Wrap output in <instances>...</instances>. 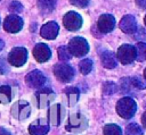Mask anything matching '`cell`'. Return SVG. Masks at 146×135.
Listing matches in <instances>:
<instances>
[{
    "mask_svg": "<svg viewBox=\"0 0 146 135\" xmlns=\"http://www.w3.org/2000/svg\"><path fill=\"white\" fill-rule=\"evenodd\" d=\"M136 110H137V104L132 98L124 96L120 99L119 102L116 103V111L124 119L131 118L135 115Z\"/></svg>",
    "mask_w": 146,
    "mask_h": 135,
    "instance_id": "1",
    "label": "cell"
},
{
    "mask_svg": "<svg viewBox=\"0 0 146 135\" xmlns=\"http://www.w3.org/2000/svg\"><path fill=\"white\" fill-rule=\"evenodd\" d=\"M67 47H68L72 56H74V57H83L89 51V44H88L87 40L83 37H80V36L73 37L70 41Z\"/></svg>",
    "mask_w": 146,
    "mask_h": 135,
    "instance_id": "2",
    "label": "cell"
},
{
    "mask_svg": "<svg viewBox=\"0 0 146 135\" xmlns=\"http://www.w3.org/2000/svg\"><path fill=\"white\" fill-rule=\"evenodd\" d=\"M27 60V51L23 47H15L8 54V62L15 67L23 66Z\"/></svg>",
    "mask_w": 146,
    "mask_h": 135,
    "instance_id": "3",
    "label": "cell"
},
{
    "mask_svg": "<svg viewBox=\"0 0 146 135\" xmlns=\"http://www.w3.org/2000/svg\"><path fill=\"white\" fill-rule=\"evenodd\" d=\"M54 74L58 81L67 83V82L72 81V78L74 76V69H73V67H71L70 65H67L65 62H59V64L55 65Z\"/></svg>",
    "mask_w": 146,
    "mask_h": 135,
    "instance_id": "4",
    "label": "cell"
},
{
    "mask_svg": "<svg viewBox=\"0 0 146 135\" xmlns=\"http://www.w3.org/2000/svg\"><path fill=\"white\" fill-rule=\"evenodd\" d=\"M116 57L120 60V62L123 64V65L131 64L135 59H137L136 48L130 45V44H123V45H121L119 48Z\"/></svg>",
    "mask_w": 146,
    "mask_h": 135,
    "instance_id": "5",
    "label": "cell"
},
{
    "mask_svg": "<svg viewBox=\"0 0 146 135\" xmlns=\"http://www.w3.org/2000/svg\"><path fill=\"white\" fill-rule=\"evenodd\" d=\"M63 23L68 31H78L82 26V18L78 12L68 11L66 15H64Z\"/></svg>",
    "mask_w": 146,
    "mask_h": 135,
    "instance_id": "6",
    "label": "cell"
},
{
    "mask_svg": "<svg viewBox=\"0 0 146 135\" xmlns=\"http://www.w3.org/2000/svg\"><path fill=\"white\" fill-rule=\"evenodd\" d=\"M31 107L26 101H18L11 108V115L19 120H24L30 116Z\"/></svg>",
    "mask_w": 146,
    "mask_h": 135,
    "instance_id": "7",
    "label": "cell"
},
{
    "mask_svg": "<svg viewBox=\"0 0 146 135\" xmlns=\"http://www.w3.org/2000/svg\"><path fill=\"white\" fill-rule=\"evenodd\" d=\"M23 27V19L18 15H9L3 22V28L9 33H17Z\"/></svg>",
    "mask_w": 146,
    "mask_h": 135,
    "instance_id": "8",
    "label": "cell"
},
{
    "mask_svg": "<svg viewBox=\"0 0 146 135\" xmlns=\"http://www.w3.org/2000/svg\"><path fill=\"white\" fill-rule=\"evenodd\" d=\"M25 82L26 84L32 87V88H40L44 85L46 83V77L44 75L39 71V70H33L31 73H29L25 77Z\"/></svg>",
    "mask_w": 146,
    "mask_h": 135,
    "instance_id": "9",
    "label": "cell"
},
{
    "mask_svg": "<svg viewBox=\"0 0 146 135\" xmlns=\"http://www.w3.org/2000/svg\"><path fill=\"white\" fill-rule=\"evenodd\" d=\"M35 98H36L38 107L44 108L55 99V93L50 88H42L35 93Z\"/></svg>",
    "mask_w": 146,
    "mask_h": 135,
    "instance_id": "10",
    "label": "cell"
},
{
    "mask_svg": "<svg viewBox=\"0 0 146 135\" xmlns=\"http://www.w3.org/2000/svg\"><path fill=\"white\" fill-rule=\"evenodd\" d=\"M58 32H59V26L56 22H48L40 29L41 36L46 40H54L58 35Z\"/></svg>",
    "mask_w": 146,
    "mask_h": 135,
    "instance_id": "11",
    "label": "cell"
},
{
    "mask_svg": "<svg viewBox=\"0 0 146 135\" xmlns=\"http://www.w3.org/2000/svg\"><path fill=\"white\" fill-rule=\"evenodd\" d=\"M33 56L39 62H44V61L49 60V58L51 57V51L47 44L38 43L33 48Z\"/></svg>",
    "mask_w": 146,
    "mask_h": 135,
    "instance_id": "12",
    "label": "cell"
},
{
    "mask_svg": "<svg viewBox=\"0 0 146 135\" xmlns=\"http://www.w3.org/2000/svg\"><path fill=\"white\" fill-rule=\"evenodd\" d=\"M49 130V124L46 119H38L29 126L31 135H46Z\"/></svg>",
    "mask_w": 146,
    "mask_h": 135,
    "instance_id": "13",
    "label": "cell"
},
{
    "mask_svg": "<svg viewBox=\"0 0 146 135\" xmlns=\"http://www.w3.org/2000/svg\"><path fill=\"white\" fill-rule=\"evenodd\" d=\"M115 26V18L110 14H104L98 19V28L102 33L111 32Z\"/></svg>",
    "mask_w": 146,
    "mask_h": 135,
    "instance_id": "14",
    "label": "cell"
},
{
    "mask_svg": "<svg viewBox=\"0 0 146 135\" xmlns=\"http://www.w3.org/2000/svg\"><path fill=\"white\" fill-rule=\"evenodd\" d=\"M120 28L124 32V33H128V34H132L136 32L137 29V22H136V18L132 16V15H127L124 16L121 22H120Z\"/></svg>",
    "mask_w": 146,
    "mask_h": 135,
    "instance_id": "15",
    "label": "cell"
},
{
    "mask_svg": "<svg viewBox=\"0 0 146 135\" xmlns=\"http://www.w3.org/2000/svg\"><path fill=\"white\" fill-rule=\"evenodd\" d=\"M63 111H62V107L60 104H52L49 109V119L51 121V124L58 126L62 121L63 118Z\"/></svg>",
    "mask_w": 146,
    "mask_h": 135,
    "instance_id": "16",
    "label": "cell"
},
{
    "mask_svg": "<svg viewBox=\"0 0 146 135\" xmlns=\"http://www.w3.org/2000/svg\"><path fill=\"white\" fill-rule=\"evenodd\" d=\"M102 58V64L104 67L108 68V69H112L114 67H116V64H117V60H116V57L113 52L111 51H104L100 56Z\"/></svg>",
    "mask_w": 146,
    "mask_h": 135,
    "instance_id": "17",
    "label": "cell"
},
{
    "mask_svg": "<svg viewBox=\"0 0 146 135\" xmlns=\"http://www.w3.org/2000/svg\"><path fill=\"white\" fill-rule=\"evenodd\" d=\"M66 98H67V102H68V106H73L75 104V102L78 101L79 99V90L76 87H66L65 91H64Z\"/></svg>",
    "mask_w": 146,
    "mask_h": 135,
    "instance_id": "18",
    "label": "cell"
},
{
    "mask_svg": "<svg viewBox=\"0 0 146 135\" xmlns=\"http://www.w3.org/2000/svg\"><path fill=\"white\" fill-rule=\"evenodd\" d=\"M11 100V90L7 85L0 86V103H9Z\"/></svg>",
    "mask_w": 146,
    "mask_h": 135,
    "instance_id": "19",
    "label": "cell"
},
{
    "mask_svg": "<svg viewBox=\"0 0 146 135\" xmlns=\"http://www.w3.org/2000/svg\"><path fill=\"white\" fill-rule=\"evenodd\" d=\"M135 48H136V53H137V60L138 61L146 60V43L138 42Z\"/></svg>",
    "mask_w": 146,
    "mask_h": 135,
    "instance_id": "20",
    "label": "cell"
},
{
    "mask_svg": "<svg viewBox=\"0 0 146 135\" xmlns=\"http://www.w3.org/2000/svg\"><path fill=\"white\" fill-rule=\"evenodd\" d=\"M79 69L83 75H87L92 69V61L91 59H83L79 62Z\"/></svg>",
    "mask_w": 146,
    "mask_h": 135,
    "instance_id": "21",
    "label": "cell"
},
{
    "mask_svg": "<svg viewBox=\"0 0 146 135\" xmlns=\"http://www.w3.org/2000/svg\"><path fill=\"white\" fill-rule=\"evenodd\" d=\"M104 135H122V130L117 125L108 124L104 127Z\"/></svg>",
    "mask_w": 146,
    "mask_h": 135,
    "instance_id": "22",
    "label": "cell"
},
{
    "mask_svg": "<svg viewBox=\"0 0 146 135\" xmlns=\"http://www.w3.org/2000/svg\"><path fill=\"white\" fill-rule=\"evenodd\" d=\"M58 57L62 61H66V60H70L71 57H72V53L68 49V47L66 45H62L58 48Z\"/></svg>",
    "mask_w": 146,
    "mask_h": 135,
    "instance_id": "23",
    "label": "cell"
},
{
    "mask_svg": "<svg viewBox=\"0 0 146 135\" xmlns=\"http://www.w3.org/2000/svg\"><path fill=\"white\" fill-rule=\"evenodd\" d=\"M125 135H143V130L137 124H129L125 128Z\"/></svg>",
    "mask_w": 146,
    "mask_h": 135,
    "instance_id": "24",
    "label": "cell"
},
{
    "mask_svg": "<svg viewBox=\"0 0 146 135\" xmlns=\"http://www.w3.org/2000/svg\"><path fill=\"white\" fill-rule=\"evenodd\" d=\"M56 1L57 0H39V5H40V8L47 12V11H51L55 8Z\"/></svg>",
    "mask_w": 146,
    "mask_h": 135,
    "instance_id": "25",
    "label": "cell"
},
{
    "mask_svg": "<svg viewBox=\"0 0 146 135\" xmlns=\"http://www.w3.org/2000/svg\"><path fill=\"white\" fill-rule=\"evenodd\" d=\"M70 125L72 126V129L75 128V126H82V116L80 113H74L70 118Z\"/></svg>",
    "mask_w": 146,
    "mask_h": 135,
    "instance_id": "26",
    "label": "cell"
},
{
    "mask_svg": "<svg viewBox=\"0 0 146 135\" xmlns=\"http://www.w3.org/2000/svg\"><path fill=\"white\" fill-rule=\"evenodd\" d=\"M116 91H117V86L113 82H106L104 84V93L105 94H113Z\"/></svg>",
    "mask_w": 146,
    "mask_h": 135,
    "instance_id": "27",
    "label": "cell"
},
{
    "mask_svg": "<svg viewBox=\"0 0 146 135\" xmlns=\"http://www.w3.org/2000/svg\"><path fill=\"white\" fill-rule=\"evenodd\" d=\"M131 82L135 86V88H139V90H144L146 88V81L141 79L140 77H132Z\"/></svg>",
    "mask_w": 146,
    "mask_h": 135,
    "instance_id": "28",
    "label": "cell"
},
{
    "mask_svg": "<svg viewBox=\"0 0 146 135\" xmlns=\"http://www.w3.org/2000/svg\"><path fill=\"white\" fill-rule=\"evenodd\" d=\"M8 8H9V10H10L11 12H14L15 15L18 14V12H21V11L23 10V6H22V3L18 2V1H11Z\"/></svg>",
    "mask_w": 146,
    "mask_h": 135,
    "instance_id": "29",
    "label": "cell"
},
{
    "mask_svg": "<svg viewBox=\"0 0 146 135\" xmlns=\"http://www.w3.org/2000/svg\"><path fill=\"white\" fill-rule=\"evenodd\" d=\"M70 2L72 5H74V6H76V7L83 8L89 3V0H70Z\"/></svg>",
    "mask_w": 146,
    "mask_h": 135,
    "instance_id": "30",
    "label": "cell"
},
{
    "mask_svg": "<svg viewBox=\"0 0 146 135\" xmlns=\"http://www.w3.org/2000/svg\"><path fill=\"white\" fill-rule=\"evenodd\" d=\"M8 71V66L6 64V61L0 58V74H6Z\"/></svg>",
    "mask_w": 146,
    "mask_h": 135,
    "instance_id": "31",
    "label": "cell"
},
{
    "mask_svg": "<svg viewBox=\"0 0 146 135\" xmlns=\"http://www.w3.org/2000/svg\"><path fill=\"white\" fill-rule=\"evenodd\" d=\"M136 2L140 8L146 9V0H136Z\"/></svg>",
    "mask_w": 146,
    "mask_h": 135,
    "instance_id": "32",
    "label": "cell"
},
{
    "mask_svg": "<svg viewBox=\"0 0 146 135\" xmlns=\"http://www.w3.org/2000/svg\"><path fill=\"white\" fill-rule=\"evenodd\" d=\"M141 124H143V126L146 128V111H145L144 115L141 116Z\"/></svg>",
    "mask_w": 146,
    "mask_h": 135,
    "instance_id": "33",
    "label": "cell"
},
{
    "mask_svg": "<svg viewBox=\"0 0 146 135\" xmlns=\"http://www.w3.org/2000/svg\"><path fill=\"white\" fill-rule=\"evenodd\" d=\"M0 135H10L7 130H5L3 128H0Z\"/></svg>",
    "mask_w": 146,
    "mask_h": 135,
    "instance_id": "34",
    "label": "cell"
},
{
    "mask_svg": "<svg viewBox=\"0 0 146 135\" xmlns=\"http://www.w3.org/2000/svg\"><path fill=\"white\" fill-rule=\"evenodd\" d=\"M2 47H3V42H2L1 40H0V50L2 49Z\"/></svg>",
    "mask_w": 146,
    "mask_h": 135,
    "instance_id": "35",
    "label": "cell"
},
{
    "mask_svg": "<svg viewBox=\"0 0 146 135\" xmlns=\"http://www.w3.org/2000/svg\"><path fill=\"white\" fill-rule=\"evenodd\" d=\"M144 76H145V78H146V69H145V71H144Z\"/></svg>",
    "mask_w": 146,
    "mask_h": 135,
    "instance_id": "36",
    "label": "cell"
},
{
    "mask_svg": "<svg viewBox=\"0 0 146 135\" xmlns=\"http://www.w3.org/2000/svg\"><path fill=\"white\" fill-rule=\"evenodd\" d=\"M144 22H145V24H146V16H145V19H144Z\"/></svg>",
    "mask_w": 146,
    "mask_h": 135,
    "instance_id": "37",
    "label": "cell"
}]
</instances>
